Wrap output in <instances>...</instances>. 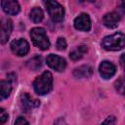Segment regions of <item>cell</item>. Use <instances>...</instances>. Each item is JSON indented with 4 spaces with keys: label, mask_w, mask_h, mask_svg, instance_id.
I'll return each mask as SVG.
<instances>
[{
    "label": "cell",
    "mask_w": 125,
    "mask_h": 125,
    "mask_svg": "<svg viewBox=\"0 0 125 125\" xmlns=\"http://www.w3.org/2000/svg\"><path fill=\"white\" fill-rule=\"evenodd\" d=\"M44 5L51 19L56 22H61L64 18V9L57 1H45Z\"/></svg>",
    "instance_id": "cell-4"
},
{
    "label": "cell",
    "mask_w": 125,
    "mask_h": 125,
    "mask_svg": "<svg viewBox=\"0 0 125 125\" xmlns=\"http://www.w3.org/2000/svg\"><path fill=\"white\" fill-rule=\"evenodd\" d=\"M115 124H116V118H115V116L109 115V116H107L104 120V122L101 125H115Z\"/></svg>",
    "instance_id": "cell-20"
},
{
    "label": "cell",
    "mask_w": 125,
    "mask_h": 125,
    "mask_svg": "<svg viewBox=\"0 0 125 125\" xmlns=\"http://www.w3.org/2000/svg\"><path fill=\"white\" fill-rule=\"evenodd\" d=\"M0 89H1V100L8 98L12 92V82L10 79L1 80L0 81Z\"/></svg>",
    "instance_id": "cell-15"
},
{
    "label": "cell",
    "mask_w": 125,
    "mask_h": 125,
    "mask_svg": "<svg viewBox=\"0 0 125 125\" xmlns=\"http://www.w3.org/2000/svg\"><path fill=\"white\" fill-rule=\"evenodd\" d=\"M27 65H28L29 68L34 69V70L37 69V68H39L42 65V58L41 57H38V56L32 58L31 60H29L27 62Z\"/></svg>",
    "instance_id": "cell-17"
},
{
    "label": "cell",
    "mask_w": 125,
    "mask_h": 125,
    "mask_svg": "<svg viewBox=\"0 0 125 125\" xmlns=\"http://www.w3.org/2000/svg\"><path fill=\"white\" fill-rule=\"evenodd\" d=\"M73 24H74L75 29L80 30V31H85V32L90 31V29L92 27L91 19H90L89 15L86 13H81L80 15H78L74 19Z\"/></svg>",
    "instance_id": "cell-6"
},
{
    "label": "cell",
    "mask_w": 125,
    "mask_h": 125,
    "mask_svg": "<svg viewBox=\"0 0 125 125\" xmlns=\"http://www.w3.org/2000/svg\"><path fill=\"white\" fill-rule=\"evenodd\" d=\"M20 103H21V105L22 107V109L24 111H30L32 110L33 108L37 107L40 105V102L36 99H33L32 97H30L28 94L24 93L21 96L20 98Z\"/></svg>",
    "instance_id": "cell-9"
},
{
    "label": "cell",
    "mask_w": 125,
    "mask_h": 125,
    "mask_svg": "<svg viewBox=\"0 0 125 125\" xmlns=\"http://www.w3.org/2000/svg\"><path fill=\"white\" fill-rule=\"evenodd\" d=\"M10 47H11L12 52L19 57H23L29 52V44L26 40L22 38L14 40L11 43Z\"/></svg>",
    "instance_id": "cell-7"
},
{
    "label": "cell",
    "mask_w": 125,
    "mask_h": 125,
    "mask_svg": "<svg viewBox=\"0 0 125 125\" xmlns=\"http://www.w3.org/2000/svg\"><path fill=\"white\" fill-rule=\"evenodd\" d=\"M120 21V16L116 12L106 13L103 18V23L107 28H115Z\"/></svg>",
    "instance_id": "cell-12"
},
{
    "label": "cell",
    "mask_w": 125,
    "mask_h": 125,
    "mask_svg": "<svg viewBox=\"0 0 125 125\" xmlns=\"http://www.w3.org/2000/svg\"><path fill=\"white\" fill-rule=\"evenodd\" d=\"M1 6L3 11L10 16H15L17 14H19L21 7L18 1L15 0H3L1 1Z\"/></svg>",
    "instance_id": "cell-11"
},
{
    "label": "cell",
    "mask_w": 125,
    "mask_h": 125,
    "mask_svg": "<svg viewBox=\"0 0 125 125\" xmlns=\"http://www.w3.org/2000/svg\"><path fill=\"white\" fill-rule=\"evenodd\" d=\"M33 88L38 95H47L53 89V75L50 71H44L41 75L35 78Z\"/></svg>",
    "instance_id": "cell-1"
},
{
    "label": "cell",
    "mask_w": 125,
    "mask_h": 125,
    "mask_svg": "<svg viewBox=\"0 0 125 125\" xmlns=\"http://www.w3.org/2000/svg\"><path fill=\"white\" fill-rule=\"evenodd\" d=\"M33 44L42 51L48 50L51 43L47 36L46 30L43 27H33L29 33Z\"/></svg>",
    "instance_id": "cell-3"
},
{
    "label": "cell",
    "mask_w": 125,
    "mask_h": 125,
    "mask_svg": "<svg viewBox=\"0 0 125 125\" xmlns=\"http://www.w3.org/2000/svg\"><path fill=\"white\" fill-rule=\"evenodd\" d=\"M115 88L121 95H125V80L119 79L115 82Z\"/></svg>",
    "instance_id": "cell-18"
},
{
    "label": "cell",
    "mask_w": 125,
    "mask_h": 125,
    "mask_svg": "<svg viewBox=\"0 0 125 125\" xmlns=\"http://www.w3.org/2000/svg\"><path fill=\"white\" fill-rule=\"evenodd\" d=\"M66 41L63 37H59L58 40H57V43H56V46H57V49L60 50V51H62L66 48Z\"/></svg>",
    "instance_id": "cell-19"
},
{
    "label": "cell",
    "mask_w": 125,
    "mask_h": 125,
    "mask_svg": "<svg viewBox=\"0 0 125 125\" xmlns=\"http://www.w3.org/2000/svg\"><path fill=\"white\" fill-rule=\"evenodd\" d=\"M121 5H122V7H123V8H125V1H123V2L121 3Z\"/></svg>",
    "instance_id": "cell-25"
},
{
    "label": "cell",
    "mask_w": 125,
    "mask_h": 125,
    "mask_svg": "<svg viewBox=\"0 0 125 125\" xmlns=\"http://www.w3.org/2000/svg\"><path fill=\"white\" fill-rule=\"evenodd\" d=\"M120 64H121V66L125 69V54H123V55L120 57Z\"/></svg>",
    "instance_id": "cell-24"
},
{
    "label": "cell",
    "mask_w": 125,
    "mask_h": 125,
    "mask_svg": "<svg viewBox=\"0 0 125 125\" xmlns=\"http://www.w3.org/2000/svg\"><path fill=\"white\" fill-rule=\"evenodd\" d=\"M13 30V22L10 19H2L1 20V35H0V41L1 44H5Z\"/></svg>",
    "instance_id": "cell-10"
},
{
    "label": "cell",
    "mask_w": 125,
    "mask_h": 125,
    "mask_svg": "<svg viewBox=\"0 0 125 125\" xmlns=\"http://www.w3.org/2000/svg\"><path fill=\"white\" fill-rule=\"evenodd\" d=\"M99 72L104 79H109L116 73V66L108 61H104L99 66Z\"/></svg>",
    "instance_id": "cell-8"
},
{
    "label": "cell",
    "mask_w": 125,
    "mask_h": 125,
    "mask_svg": "<svg viewBox=\"0 0 125 125\" xmlns=\"http://www.w3.org/2000/svg\"><path fill=\"white\" fill-rule=\"evenodd\" d=\"M54 125H67V123L65 122L64 118H62V117H60V118H58V119L55 121Z\"/></svg>",
    "instance_id": "cell-23"
},
{
    "label": "cell",
    "mask_w": 125,
    "mask_h": 125,
    "mask_svg": "<svg viewBox=\"0 0 125 125\" xmlns=\"http://www.w3.org/2000/svg\"><path fill=\"white\" fill-rule=\"evenodd\" d=\"M87 50H88V48H87L86 45H79V46L75 47V48L70 52L69 58H70L73 62H76V61L80 60V59L84 56V54L87 52Z\"/></svg>",
    "instance_id": "cell-14"
},
{
    "label": "cell",
    "mask_w": 125,
    "mask_h": 125,
    "mask_svg": "<svg viewBox=\"0 0 125 125\" xmlns=\"http://www.w3.org/2000/svg\"><path fill=\"white\" fill-rule=\"evenodd\" d=\"M14 125H29V123L27 122V120L25 118L20 116V117L17 118V120L15 121V124Z\"/></svg>",
    "instance_id": "cell-22"
},
{
    "label": "cell",
    "mask_w": 125,
    "mask_h": 125,
    "mask_svg": "<svg viewBox=\"0 0 125 125\" xmlns=\"http://www.w3.org/2000/svg\"><path fill=\"white\" fill-rule=\"evenodd\" d=\"M102 47L106 51H119L125 47V35L121 32H116L104 37Z\"/></svg>",
    "instance_id": "cell-2"
},
{
    "label": "cell",
    "mask_w": 125,
    "mask_h": 125,
    "mask_svg": "<svg viewBox=\"0 0 125 125\" xmlns=\"http://www.w3.org/2000/svg\"><path fill=\"white\" fill-rule=\"evenodd\" d=\"M8 120V113L4 108H0V124L3 125Z\"/></svg>",
    "instance_id": "cell-21"
},
{
    "label": "cell",
    "mask_w": 125,
    "mask_h": 125,
    "mask_svg": "<svg viewBox=\"0 0 125 125\" xmlns=\"http://www.w3.org/2000/svg\"><path fill=\"white\" fill-rule=\"evenodd\" d=\"M46 62L47 64L53 68L54 70L58 71V72H62L65 69L66 67V62L65 60L58 55H54V54H50L47 59H46Z\"/></svg>",
    "instance_id": "cell-5"
},
{
    "label": "cell",
    "mask_w": 125,
    "mask_h": 125,
    "mask_svg": "<svg viewBox=\"0 0 125 125\" xmlns=\"http://www.w3.org/2000/svg\"><path fill=\"white\" fill-rule=\"evenodd\" d=\"M43 17H44L43 11H42L39 7H34V8H32L31 11H30V13H29V18H30V20H31L34 23L40 22V21L43 20Z\"/></svg>",
    "instance_id": "cell-16"
},
{
    "label": "cell",
    "mask_w": 125,
    "mask_h": 125,
    "mask_svg": "<svg viewBox=\"0 0 125 125\" xmlns=\"http://www.w3.org/2000/svg\"><path fill=\"white\" fill-rule=\"evenodd\" d=\"M92 73L93 68L88 64L80 65L73 70V75L76 78H89L92 75Z\"/></svg>",
    "instance_id": "cell-13"
}]
</instances>
